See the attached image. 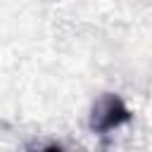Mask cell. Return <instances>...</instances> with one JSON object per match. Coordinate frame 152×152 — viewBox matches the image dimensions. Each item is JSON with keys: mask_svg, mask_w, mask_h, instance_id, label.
<instances>
[{"mask_svg": "<svg viewBox=\"0 0 152 152\" xmlns=\"http://www.w3.org/2000/svg\"><path fill=\"white\" fill-rule=\"evenodd\" d=\"M131 109L126 107V102L116 95V93H104L95 107H93V114H90V128L95 133H107V131H114L124 124L131 121Z\"/></svg>", "mask_w": 152, "mask_h": 152, "instance_id": "6da1fadb", "label": "cell"}, {"mask_svg": "<svg viewBox=\"0 0 152 152\" xmlns=\"http://www.w3.org/2000/svg\"><path fill=\"white\" fill-rule=\"evenodd\" d=\"M31 152H64L59 145H48V147H43V150H31Z\"/></svg>", "mask_w": 152, "mask_h": 152, "instance_id": "7a4b0ae2", "label": "cell"}]
</instances>
